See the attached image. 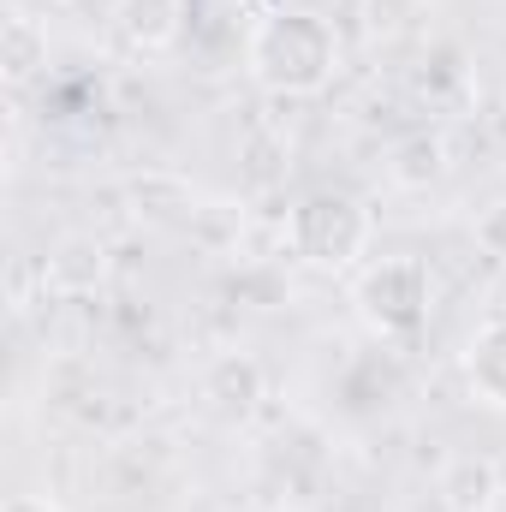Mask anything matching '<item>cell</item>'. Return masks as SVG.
I'll use <instances>...</instances> for the list:
<instances>
[{"instance_id":"6da1fadb","label":"cell","mask_w":506,"mask_h":512,"mask_svg":"<svg viewBox=\"0 0 506 512\" xmlns=\"http://www.w3.org/2000/svg\"><path fill=\"white\" fill-rule=\"evenodd\" d=\"M245 72L256 78V90L286 96V102L322 96L334 84V72H340V36L310 6H274L251 24Z\"/></svg>"},{"instance_id":"7a4b0ae2","label":"cell","mask_w":506,"mask_h":512,"mask_svg":"<svg viewBox=\"0 0 506 512\" xmlns=\"http://www.w3.org/2000/svg\"><path fill=\"white\" fill-rule=\"evenodd\" d=\"M370 239H376V215L352 191H310L286 215L292 256L310 262V268H328V274L358 268V256H370Z\"/></svg>"},{"instance_id":"3957f363","label":"cell","mask_w":506,"mask_h":512,"mask_svg":"<svg viewBox=\"0 0 506 512\" xmlns=\"http://www.w3.org/2000/svg\"><path fill=\"white\" fill-rule=\"evenodd\" d=\"M358 322L381 340H411L435 310V274L423 256H376L352 286Z\"/></svg>"},{"instance_id":"277c9868","label":"cell","mask_w":506,"mask_h":512,"mask_svg":"<svg viewBox=\"0 0 506 512\" xmlns=\"http://www.w3.org/2000/svg\"><path fill=\"white\" fill-rule=\"evenodd\" d=\"M42 274H48L54 298H90V292L108 286V245L96 233H66L54 251L42 256Z\"/></svg>"},{"instance_id":"5b68a950","label":"cell","mask_w":506,"mask_h":512,"mask_svg":"<svg viewBox=\"0 0 506 512\" xmlns=\"http://www.w3.org/2000/svg\"><path fill=\"white\" fill-rule=\"evenodd\" d=\"M435 495L447 512H501V495H506V477L489 453H459L441 465L435 477Z\"/></svg>"},{"instance_id":"8992f818","label":"cell","mask_w":506,"mask_h":512,"mask_svg":"<svg viewBox=\"0 0 506 512\" xmlns=\"http://www.w3.org/2000/svg\"><path fill=\"white\" fill-rule=\"evenodd\" d=\"M465 387L477 405L506 411V310H489L465 340Z\"/></svg>"},{"instance_id":"52a82bcc","label":"cell","mask_w":506,"mask_h":512,"mask_svg":"<svg viewBox=\"0 0 506 512\" xmlns=\"http://www.w3.org/2000/svg\"><path fill=\"white\" fill-rule=\"evenodd\" d=\"M268 393V376L251 352H215L209 370H203V399L221 411V417H251Z\"/></svg>"},{"instance_id":"ba28073f","label":"cell","mask_w":506,"mask_h":512,"mask_svg":"<svg viewBox=\"0 0 506 512\" xmlns=\"http://www.w3.org/2000/svg\"><path fill=\"white\" fill-rule=\"evenodd\" d=\"M447 167H453V149H447V137L441 131H405L393 149H387V179L399 185V191H435L441 179H447Z\"/></svg>"},{"instance_id":"9c48e42d","label":"cell","mask_w":506,"mask_h":512,"mask_svg":"<svg viewBox=\"0 0 506 512\" xmlns=\"http://www.w3.org/2000/svg\"><path fill=\"white\" fill-rule=\"evenodd\" d=\"M114 30L137 54H167L185 30V0H114Z\"/></svg>"},{"instance_id":"30bf717a","label":"cell","mask_w":506,"mask_h":512,"mask_svg":"<svg viewBox=\"0 0 506 512\" xmlns=\"http://www.w3.org/2000/svg\"><path fill=\"white\" fill-rule=\"evenodd\" d=\"M0 66H6V84H12V90H24V84L42 78V66H48V30H42L24 6L6 12V54H0Z\"/></svg>"},{"instance_id":"8fae6325","label":"cell","mask_w":506,"mask_h":512,"mask_svg":"<svg viewBox=\"0 0 506 512\" xmlns=\"http://www.w3.org/2000/svg\"><path fill=\"white\" fill-rule=\"evenodd\" d=\"M30 292L48 298V274H42L36 256H12V268H6V304L12 310H30Z\"/></svg>"},{"instance_id":"7c38bea8","label":"cell","mask_w":506,"mask_h":512,"mask_svg":"<svg viewBox=\"0 0 506 512\" xmlns=\"http://www.w3.org/2000/svg\"><path fill=\"white\" fill-rule=\"evenodd\" d=\"M471 233H477V251H483V256L506 262V197H495V203L477 215V227H471Z\"/></svg>"},{"instance_id":"4fadbf2b","label":"cell","mask_w":506,"mask_h":512,"mask_svg":"<svg viewBox=\"0 0 506 512\" xmlns=\"http://www.w3.org/2000/svg\"><path fill=\"white\" fill-rule=\"evenodd\" d=\"M0 512H66V507H60V501H48V495H12Z\"/></svg>"},{"instance_id":"5bb4252c","label":"cell","mask_w":506,"mask_h":512,"mask_svg":"<svg viewBox=\"0 0 506 512\" xmlns=\"http://www.w3.org/2000/svg\"><path fill=\"white\" fill-rule=\"evenodd\" d=\"M42 6H78V0H42Z\"/></svg>"}]
</instances>
